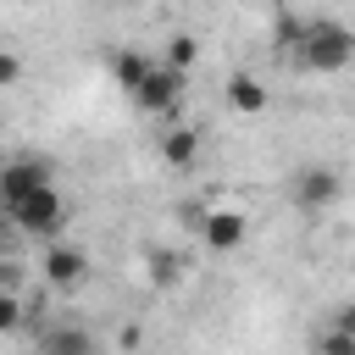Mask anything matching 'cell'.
Instances as JSON below:
<instances>
[{
  "mask_svg": "<svg viewBox=\"0 0 355 355\" xmlns=\"http://www.w3.org/2000/svg\"><path fill=\"white\" fill-rule=\"evenodd\" d=\"M277 50L288 55V67L327 78V72L355 67V28H344L338 17H305V22L283 17L277 22Z\"/></svg>",
  "mask_w": 355,
  "mask_h": 355,
  "instance_id": "cell-1",
  "label": "cell"
},
{
  "mask_svg": "<svg viewBox=\"0 0 355 355\" xmlns=\"http://www.w3.org/2000/svg\"><path fill=\"white\" fill-rule=\"evenodd\" d=\"M6 211H11V227L28 233V239H55V233L67 227V200H61L55 183H39V189L17 194Z\"/></svg>",
  "mask_w": 355,
  "mask_h": 355,
  "instance_id": "cell-2",
  "label": "cell"
},
{
  "mask_svg": "<svg viewBox=\"0 0 355 355\" xmlns=\"http://www.w3.org/2000/svg\"><path fill=\"white\" fill-rule=\"evenodd\" d=\"M183 89H189V72H183V67L155 61V67H150V78L133 89V105H139V111H150V116H172V111L183 105Z\"/></svg>",
  "mask_w": 355,
  "mask_h": 355,
  "instance_id": "cell-3",
  "label": "cell"
},
{
  "mask_svg": "<svg viewBox=\"0 0 355 355\" xmlns=\"http://www.w3.org/2000/svg\"><path fill=\"white\" fill-rule=\"evenodd\" d=\"M39 272H44L50 288H83V283H89V255H83L78 244H55V239H44V261H39Z\"/></svg>",
  "mask_w": 355,
  "mask_h": 355,
  "instance_id": "cell-4",
  "label": "cell"
},
{
  "mask_svg": "<svg viewBox=\"0 0 355 355\" xmlns=\"http://www.w3.org/2000/svg\"><path fill=\"white\" fill-rule=\"evenodd\" d=\"M288 194H294L300 211H327L338 200V172L333 166H300L294 183H288Z\"/></svg>",
  "mask_w": 355,
  "mask_h": 355,
  "instance_id": "cell-5",
  "label": "cell"
},
{
  "mask_svg": "<svg viewBox=\"0 0 355 355\" xmlns=\"http://www.w3.org/2000/svg\"><path fill=\"white\" fill-rule=\"evenodd\" d=\"M39 183H55L50 161H39V155H17V161H0V200H6V205H11L17 194L39 189Z\"/></svg>",
  "mask_w": 355,
  "mask_h": 355,
  "instance_id": "cell-6",
  "label": "cell"
},
{
  "mask_svg": "<svg viewBox=\"0 0 355 355\" xmlns=\"http://www.w3.org/2000/svg\"><path fill=\"white\" fill-rule=\"evenodd\" d=\"M200 239L211 244V250H239L244 244V211H227V205H216V211H205L200 216Z\"/></svg>",
  "mask_w": 355,
  "mask_h": 355,
  "instance_id": "cell-7",
  "label": "cell"
},
{
  "mask_svg": "<svg viewBox=\"0 0 355 355\" xmlns=\"http://www.w3.org/2000/svg\"><path fill=\"white\" fill-rule=\"evenodd\" d=\"M222 94H227V105H233L239 116H261V111H266V83H261L255 72H233Z\"/></svg>",
  "mask_w": 355,
  "mask_h": 355,
  "instance_id": "cell-8",
  "label": "cell"
},
{
  "mask_svg": "<svg viewBox=\"0 0 355 355\" xmlns=\"http://www.w3.org/2000/svg\"><path fill=\"white\" fill-rule=\"evenodd\" d=\"M161 161H166V166H178V172H189V166L200 161V133H194V128H183V122H178V128H166V133H161Z\"/></svg>",
  "mask_w": 355,
  "mask_h": 355,
  "instance_id": "cell-9",
  "label": "cell"
},
{
  "mask_svg": "<svg viewBox=\"0 0 355 355\" xmlns=\"http://www.w3.org/2000/svg\"><path fill=\"white\" fill-rule=\"evenodd\" d=\"M150 67H155V61H150L144 50H116V61H111V72H116V83H122L128 94H133V89L150 78Z\"/></svg>",
  "mask_w": 355,
  "mask_h": 355,
  "instance_id": "cell-10",
  "label": "cell"
},
{
  "mask_svg": "<svg viewBox=\"0 0 355 355\" xmlns=\"http://www.w3.org/2000/svg\"><path fill=\"white\" fill-rule=\"evenodd\" d=\"M39 349H50V355H83V349H94V338L83 327H55V333H39Z\"/></svg>",
  "mask_w": 355,
  "mask_h": 355,
  "instance_id": "cell-11",
  "label": "cell"
},
{
  "mask_svg": "<svg viewBox=\"0 0 355 355\" xmlns=\"http://www.w3.org/2000/svg\"><path fill=\"white\" fill-rule=\"evenodd\" d=\"M194 55H200V39H194V33H172L166 50H161V61H166V67H183V72L194 67Z\"/></svg>",
  "mask_w": 355,
  "mask_h": 355,
  "instance_id": "cell-12",
  "label": "cell"
},
{
  "mask_svg": "<svg viewBox=\"0 0 355 355\" xmlns=\"http://www.w3.org/2000/svg\"><path fill=\"white\" fill-rule=\"evenodd\" d=\"M150 277H155V283H178V277H183V261L166 255V250H155V255H150Z\"/></svg>",
  "mask_w": 355,
  "mask_h": 355,
  "instance_id": "cell-13",
  "label": "cell"
},
{
  "mask_svg": "<svg viewBox=\"0 0 355 355\" xmlns=\"http://www.w3.org/2000/svg\"><path fill=\"white\" fill-rule=\"evenodd\" d=\"M22 322V294H17V283L11 288H0V333H11Z\"/></svg>",
  "mask_w": 355,
  "mask_h": 355,
  "instance_id": "cell-14",
  "label": "cell"
},
{
  "mask_svg": "<svg viewBox=\"0 0 355 355\" xmlns=\"http://www.w3.org/2000/svg\"><path fill=\"white\" fill-rule=\"evenodd\" d=\"M316 349H327V355H355V333H344V327H327V333L316 338Z\"/></svg>",
  "mask_w": 355,
  "mask_h": 355,
  "instance_id": "cell-15",
  "label": "cell"
},
{
  "mask_svg": "<svg viewBox=\"0 0 355 355\" xmlns=\"http://www.w3.org/2000/svg\"><path fill=\"white\" fill-rule=\"evenodd\" d=\"M17 83H22V61L11 50H0V89H17Z\"/></svg>",
  "mask_w": 355,
  "mask_h": 355,
  "instance_id": "cell-16",
  "label": "cell"
},
{
  "mask_svg": "<svg viewBox=\"0 0 355 355\" xmlns=\"http://www.w3.org/2000/svg\"><path fill=\"white\" fill-rule=\"evenodd\" d=\"M333 327H344V333H355V305H338V311H333Z\"/></svg>",
  "mask_w": 355,
  "mask_h": 355,
  "instance_id": "cell-17",
  "label": "cell"
},
{
  "mask_svg": "<svg viewBox=\"0 0 355 355\" xmlns=\"http://www.w3.org/2000/svg\"><path fill=\"white\" fill-rule=\"evenodd\" d=\"M6 233H11V211H6V200H0V255H6Z\"/></svg>",
  "mask_w": 355,
  "mask_h": 355,
  "instance_id": "cell-18",
  "label": "cell"
},
{
  "mask_svg": "<svg viewBox=\"0 0 355 355\" xmlns=\"http://www.w3.org/2000/svg\"><path fill=\"white\" fill-rule=\"evenodd\" d=\"M17 283V266H6V255H0V288H11Z\"/></svg>",
  "mask_w": 355,
  "mask_h": 355,
  "instance_id": "cell-19",
  "label": "cell"
},
{
  "mask_svg": "<svg viewBox=\"0 0 355 355\" xmlns=\"http://www.w3.org/2000/svg\"><path fill=\"white\" fill-rule=\"evenodd\" d=\"M100 6H122V0H100Z\"/></svg>",
  "mask_w": 355,
  "mask_h": 355,
  "instance_id": "cell-20",
  "label": "cell"
},
{
  "mask_svg": "<svg viewBox=\"0 0 355 355\" xmlns=\"http://www.w3.org/2000/svg\"><path fill=\"white\" fill-rule=\"evenodd\" d=\"M349 272H355V255H349Z\"/></svg>",
  "mask_w": 355,
  "mask_h": 355,
  "instance_id": "cell-21",
  "label": "cell"
}]
</instances>
